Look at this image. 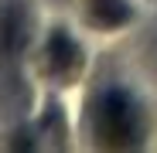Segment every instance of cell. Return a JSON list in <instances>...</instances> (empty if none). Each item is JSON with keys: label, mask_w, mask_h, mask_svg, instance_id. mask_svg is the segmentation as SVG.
<instances>
[{"label": "cell", "mask_w": 157, "mask_h": 153, "mask_svg": "<svg viewBox=\"0 0 157 153\" xmlns=\"http://www.w3.org/2000/svg\"><path fill=\"white\" fill-rule=\"evenodd\" d=\"M48 61H51L55 71H68V68L78 61V51H75V44H72L65 34H55L51 44H48Z\"/></svg>", "instance_id": "2"}, {"label": "cell", "mask_w": 157, "mask_h": 153, "mask_svg": "<svg viewBox=\"0 0 157 153\" xmlns=\"http://www.w3.org/2000/svg\"><path fill=\"white\" fill-rule=\"evenodd\" d=\"M133 106H130L126 95H106L102 99V119H99V129L109 143H126L133 136Z\"/></svg>", "instance_id": "1"}, {"label": "cell", "mask_w": 157, "mask_h": 153, "mask_svg": "<svg viewBox=\"0 0 157 153\" xmlns=\"http://www.w3.org/2000/svg\"><path fill=\"white\" fill-rule=\"evenodd\" d=\"M126 17H130V7L123 0H92V20L96 24L113 27V24H123Z\"/></svg>", "instance_id": "3"}]
</instances>
